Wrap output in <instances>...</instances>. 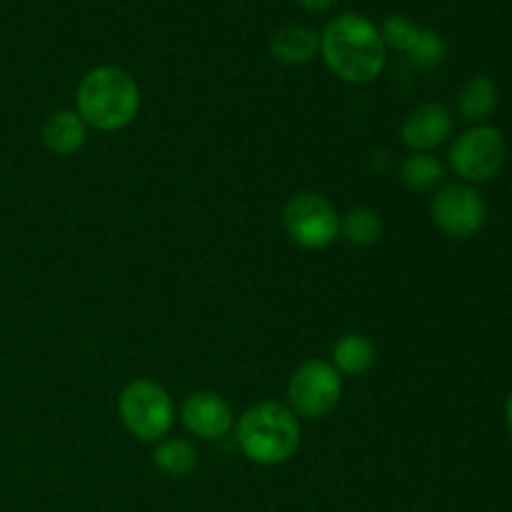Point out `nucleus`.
Instances as JSON below:
<instances>
[{"label":"nucleus","mask_w":512,"mask_h":512,"mask_svg":"<svg viewBox=\"0 0 512 512\" xmlns=\"http://www.w3.org/2000/svg\"><path fill=\"white\" fill-rule=\"evenodd\" d=\"M320 55L335 78L365 85L383 73L388 48L373 20L358 13H340L320 33Z\"/></svg>","instance_id":"1"},{"label":"nucleus","mask_w":512,"mask_h":512,"mask_svg":"<svg viewBox=\"0 0 512 512\" xmlns=\"http://www.w3.org/2000/svg\"><path fill=\"white\" fill-rule=\"evenodd\" d=\"M140 110V88L128 70L98 65L88 70L75 90V113L88 128L115 133L128 128Z\"/></svg>","instance_id":"2"},{"label":"nucleus","mask_w":512,"mask_h":512,"mask_svg":"<svg viewBox=\"0 0 512 512\" xmlns=\"http://www.w3.org/2000/svg\"><path fill=\"white\" fill-rule=\"evenodd\" d=\"M300 420L288 405L260 400L250 405L235 425V443L240 453L255 465H283L300 448Z\"/></svg>","instance_id":"3"},{"label":"nucleus","mask_w":512,"mask_h":512,"mask_svg":"<svg viewBox=\"0 0 512 512\" xmlns=\"http://www.w3.org/2000/svg\"><path fill=\"white\" fill-rule=\"evenodd\" d=\"M118 413L125 430L143 443L165 440L175 423V405L168 390L145 378L125 385L118 398Z\"/></svg>","instance_id":"4"},{"label":"nucleus","mask_w":512,"mask_h":512,"mask_svg":"<svg viewBox=\"0 0 512 512\" xmlns=\"http://www.w3.org/2000/svg\"><path fill=\"white\" fill-rule=\"evenodd\" d=\"M508 145L503 133L493 125H473L450 145V168L463 183H488L505 165Z\"/></svg>","instance_id":"5"},{"label":"nucleus","mask_w":512,"mask_h":512,"mask_svg":"<svg viewBox=\"0 0 512 512\" xmlns=\"http://www.w3.org/2000/svg\"><path fill=\"white\" fill-rule=\"evenodd\" d=\"M343 395V375L325 360H308L288 380V408L298 418L318 420L333 413Z\"/></svg>","instance_id":"6"},{"label":"nucleus","mask_w":512,"mask_h":512,"mask_svg":"<svg viewBox=\"0 0 512 512\" xmlns=\"http://www.w3.org/2000/svg\"><path fill=\"white\" fill-rule=\"evenodd\" d=\"M283 228L300 248L323 250L340 238V215L323 195L298 193L285 203Z\"/></svg>","instance_id":"7"},{"label":"nucleus","mask_w":512,"mask_h":512,"mask_svg":"<svg viewBox=\"0 0 512 512\" xmlns=\"http://www.w3.org/2000/svg\"><path fill=\"white\" fill-rule=\"evenodd\" d=\"M430 215L443 235L455 240H470L485 228L488 205L473 185L448 183L435 193Z\"/></svg>","instance_id":"8"},{"label":"nucleus","mask_w":512,"mask_h":512,"mask_svg":"<svg viewBox=\"0 0 512 512\" xmlns=\"http://www.w3.org/2000/svg\"><path fill=\"white\" fill-rule=\"evenodd\" d=\"M180 420L200 440H220L233 430L235 418L228 400L210 390L190 393L180 405Z\"/></svg>","instance_id":"9"},{"label":"nucleus","mask_w":512,"mask_h":512,"mask_svg":"<svg viewBox=\"0 0 512 512\" xmlns=\"http://www.w3.org/2000/svg\"><path fill=\"white\" fill-rule=\"evenodd\" d=\"M453 133V115L440 103H423L410 110L400 128V138L413 153H430L440 148Z\"/></svg>","instance_id":"10"},{"label":"nucleus","mask_w":512,"mask_h":512,"mask_svg":"<svg viewBox=\"0 0 512 512\" xmlns=\"http://www.w3.org/2000/svg\"><path fill=\"white\" fill-rule=\"evenodd\" d=\"M40 138L50 153L65 158L83 148L88 140V125L75 110H55L45 118Z\"/></svg>","instance_id":"11"},{"label":"nucleus","mask_w":512,"mask_h":512,"mask_svg":"<svg viewBox=\"0 0 512 512\" xmlns=\"http://www.w3.org/2000/svg\"><path fill=\"white\" fill-rule=\"evenodd\" d=\"M320 53V35L305 25H285L270 38V55L280 65H305Z\"/></svg>","instance_id":"12"},{"label":"nucleus","mask_w":512,"mask_h":512,"mask_svg":"<svg viewBox=\"0 0 512 512\" xmlns=\"http://www.w3.org/2000/svg\"><path fill=\"white\" fill-rule=\"evenodd\" d=\"M498 85L490 75H473L468 83L460 88L458 113L460 118L473 125H483L498 108Z\"/></svg>","instance_id":"13"},{"label":"nucleus","mask_w":512,"mask_h":512,"mask_svg":"<svg viewBox=\"0 0 512 512\" xmlns=\"http://www.w3.org/2000/svg\"><path fill=\"white\" fill-rule=\"evenodd\" d=\"M375 365V345L365 335L348 333L333 345V368L340 375L360 378Z\"/></svg>","instance_id":"14"},{"label":"nucleus","mask_w":512,"mask_h":512,"mask_svg":"<svg viewBox=\"0 0 512 512\" xmlns=\"http://www.w3.org/2000/svg\"><path fill=\"white\" fill-rule=\"evenodd\" d=\"M153 465L170 478H185L198 468V450L183 438L160 440L153 450Z\"/></svg>","instance_id":"15"},{"label":"nucleus","mask_w":512,"mask_h":512,"mask_svg":"<svg viewBox=\"0 0 512 512\" xmlns=\"http://www.w3.org/2000/svg\"><path fill=\"white\" fill-rule=\"evenodd\" d=\"M400 180L413 193H428L445 180V163L433 153H413L400 168Z\"/></svg>","instance_id":"16"},{"label":"nucleus","mask_w":512,"mask_h":512,"mask_svg":"<svg viewBox=\"0 0 512 512\" xmlns=\"http://www.w3.org/2000/svg\"><path fill=\"white\" fill-rule=\"evenodd\" d=\"M383 218L373 208H353L340 218V235L355 248H370L383 238Z\"/></svg>","instance_id":"17"},{"label":"nucleus","mask_w":512,"mask_h":512,"mask_svg":"<svg viewBox=\"0 0 512 512\" xmlns=\"http://www.w3.org/2000/svg\"><path fill=\"white\" fill-rule=\"evenodd\" d=\"M445 55H448V45H445L443 35L435 33V30L430 28H420V35L418 40H415L413 48H410L408 58L410 63L418 65V68L433 70L443 63Z\"/></svg>","instance_id":"18"},{"label":"nucleus","mask_w":512,"mask_h":512,"mask_svg":"<svg viewBox=\"0 0 512 512\" xmlns=\"http://www.w3.org/2000/svg\"><path fill=\"white\" fill-rule=\"evenodd\" d=\"M380 35H383V43L388 50H398V53H410V48L415 45L420 35V25L413 23L405 15H388L385 23L380 25Z\"/></svg>","instance_id":"19"},{"label":"nucleus","mask_w":512,"mask_h":512,"mask_svg":"<svg viewBox=\"0 0 512 512\" xmlns=\"http://www.w3.org/2000/svg\"><path fill=\"white\" fill-rule=\"evenodd\" d=\"M298 5L308 13H325L335 5V0H298Z\"/></svg>","instance_id":"20"},{"label":"nucleus","mask_w":512,"mask_h":512,"mask_svg":"<svg viewBox=\"0 0 512 512\" xmlns=\"http://www.w3.org/2000/svg\"><path fill=\"white\" fill-rule=\"evenodd\" d=\"M505 425H508V430L512 435V393H510L508 403H505Z\"/></svg>","instance_id":"21"}]
</instances>
